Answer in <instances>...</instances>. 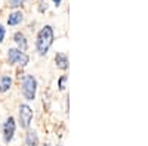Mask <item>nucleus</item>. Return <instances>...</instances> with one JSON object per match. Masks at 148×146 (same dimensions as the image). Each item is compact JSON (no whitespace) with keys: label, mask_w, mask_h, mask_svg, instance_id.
Wrapping results in <instances>:
<instances>
[{"label":"nucleus","mask_w":148,"mask_h":146,"mask_svg":"<svg viewBox=\"0 0 148 146\" xmlns=\"http://www.w3.org/2000/svg\"><path fill=\"white\" fill-rule=\"evenodd\" d=\"M52 2L55 3V6H59V5H61V2H62V0H52Z\"/></svg>","instance_id":"15"},{"label":"nucleus","mask_w":148,"mask_h":146,"mask_svg":"<svg viewBox=\"0 0 148 146\" xmlns=\"http://www.w3.org/2000/svg\"><path fill=\"white\" fill-rule=\"evenodd\" d=\"M39 9H40V12H45V10L47 9V6H46V3H40V7H39Z\"/></svg>","instance_id":"14"},{"label":"nucleus","mask_w":148,"mask_h":146,"mask_svg":"<svg viewBox=\"0 0 148 146\" xmlns=\"http://www.w3.org/2000/svg\"><path fill=\"white\" fill-rule=\"evenodd\" d=\"M56 146H62V145H56Z\"/></svg>","instance_id":"17"},{"label":"nucleus","mask_w":148,"mask_h":146,"mask_svg":"<svg viewBox=\"0 0 148 146\" xmlns=\"http://www.w3.org/2000/svg\"><path fill=\"white\" fill-rule=\"evenodd\" d=\"M53 60H55V65H56L58 69H61V71H67L68 69V65L70 64H68V55L67 53H64V52L55 53Z\"/></svg>","instance_id":"10"},{"label":"nucleus","mask_w":148,"mask_h":146,"mask_svg":"<svg viewBox=\"0 0 148 146\" xmlns=\"http://www.w3.org/2000/svg\"><path fill=\"white\" fill-rule=\"evenodd\" d=\"M16 128H18L16 118L14 115H8L2 124V140L5 145H10L14 142L15 134H16Z\"/></svg>","instance_id":"5"},{"label":"nucleus","mask_w":148,"mask_h":146,"mask_svg":"<svg viewBox=\"0 0 148 146\" xmlns=\"http://www.w3.org/2000/svg\"><path fill=\"white\" fill-rule=\"evenodd\" d=\"M24 143H25V146H40V139H39V134H37V131L33 130V128L25 130Z\"/></svg>","instance_id":"8"},{"label":"nucleus","mask_w":148,"mask_h":146,"mask_svg":"<svg viewBox=\"0 0 148 146\" xmlns=\"http://www.w3.org/2000/svg\"><path fill=\"white\" fill-rule=\"evenodd\" d=\"M42 146H52V145H51V143H49V142H45V143H43Z\"/></svg>","instance_id":"16"},{"label":"nucleus","mask_w":148,"mask_h":146,"mask_svg":"<svg viewBox=\"0 0 148 146\" xmlns=\"http://www.w3.org/2000/svg\"><path fill=\"white\" fill-rule=\"evenodd\" d=\"M12 86H14V78H12V75H9V74L0 75V94H5V93L10 92Z\"/></svg>","instance_id":"9"},{"label":"nucleus","mask_w":148,"mask_h":146,"mask_svg":"<svg viewBox=\"0 0 148 146\" xmlns=\"http://www.w3.org/2000/svg\"><path fill=\"white\" fill-rule=\"evenodd\" d=\"M37 90H39V81L33 74H24L19 78V92L25 102H34Z\"/></svg>","instance_id":"2"},{"label":"nucleus","mask_w":148,"mask_h":146,"mask_svg":"<svg viewBox=\"0 0 148 146\" xmlns=\"http://www.w3.org/2000/svg\"><path fill=\"white\" fill-rule=\"evenodd\" d=\"M33 118H34V109L28 102H22L18 106V117H16V124L21 130H28L31 128L33 124Z\"/></svg>","instance_id":"3"},{"label":"nucleus","mask_w":148,"mask_h":146,"mask_svg":"<svg viewBox=\"0 0 148 146\" xmlns=\"http://www.w3.org/2000/svg\"><path fill=\"white\" fill-rule=\"evenodd\" d=\"M6 39V27L3 24H0V44H2Z\"/></svg>","instance_id":"13"},{"label":"nucleus","mask_w":148,"mask_h":146,"mask_svg":"<svg viewBox=\"0 0 148 146\" xmlns=\"http://www.w3.org/2000/svg\"><path fill=\"white\" fill-rule=\"evenodd\" d=\"M6 62L9 67L25 68L30 64V55L27 52L19 50L18 47H9L6 50Z\"/></svg>","instance_id":"4"},{"label":"nucleus","mask_w":148,"mask_h":146,"mask_svg":"<svg viewBox=\"0 0 148 146\" xmlns=\"http://www.w3.org/2000/svg\"><path fill=\"white\" fill-rule=\"evenodd\" d=\"M12 41H14L15 46L19 49V50H22V52H27L28 47H30L27 35H25V33H22V31H15L14 35H12Z\"/></svg>","instance_id":"6"},{"label":"nucleus","mask_w":148,"mask_h":146,"mask_svg":"<svg viewBox=\"0 0 148 146\" xmlns=\"http://www.w3.org/2000/svg\"><path fill=\"white\" fill-rule=\"evenodd\" d=\"M24 22V12L22 10H12L10 14L8 15V19H6V24L9 27H18Z\"/></svg>","instance_id":"7"},{"label":"nucleus","mask_w":148,"mask_h":146,"mask_svg":"<svg viewBox=\"0 0 148 146\" xmlns=\"http://www.w3.org/2000/svg\"><path fill=\"white\" fill-rule=\"evenodd\" d=\"M55 40V33L52 25H45L39 30L36 35V52L39 56H46L47 52L51 50V47Z\"/></svg>","instance_id":"1"},{"label":"nucleus","mask_w":148,"mask_h":146,"mask_svg":"<svg viewBox=\"0 0 148 146\" xmlns=\"http://www.w3.org/2000/svg\"><path fill=\"white\" fill-rule=\"evenodd\" d=\"M27 0H9L8 2V6L10 9H14V10H18L19 7H22L24 5H25Z\"/></svg>","instance_id":"11"},{"label":"nucleus","mask_w":148,"mask_h":146,"mask_svg":"<svg viewBox=\"0 0 148 146\" xmlns=\"http://www.w3.org/2000/svg\"><path fill=\"white\" fill-rule=\"evenodd\" d=\"M67 83H68V75H61V77L58 78V81H56L58 90H59V92H64L65 87H67Z\"/></svg>","instance_id":"12"}]
</instances>
